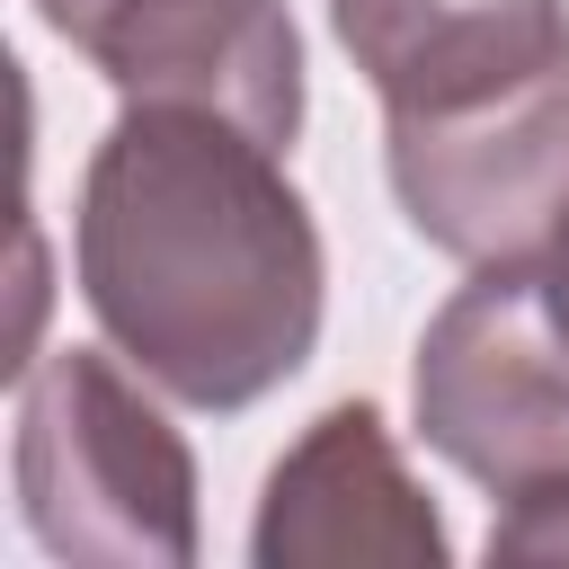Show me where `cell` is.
Segmentation results:
<instances>
[{
	"mask_svg": "<svg viewBox=\"0 0 569 569\" xmlns=\"http://www.w3.org/2000/svg\"><path fill=\"white\" fill-rule=\"evenodd\" d=\"M80 302L187 409H249L320 347V222L284 151L204 107H124L80 178Z\"/></svg>",
	"mask_w": 569,
	"mask_h": 569,
	"instance_id": "cell-1",
	"label": "cell"
},
{
	"mask_svg": "<svg viewBox=\"0 0 569 569\" xmlns=\"http://www.w3.org/2000/svg\"><path fill=\"white\" fill-rule=\"evenodd\" d=\"M18 516L53 560L187 569L196 453L107 347H53L18 373Z\"/></svg>",
	"mask_w": 569,
	"mask_h": 569,
	"instance_id": "cell-2",
	"label": "cell"
},
{
	"mask_svg": "<svg viewBox=\"0 0 569 569\" xmlns=\"http://www.w3.org/2000/svg\"><path fill=\"white\" fill-rule=\"evenodd\" d=\"M409 409L489 498H525L569 471V320L542 267H480L418 338Z\"/></svg>",
	"mask_w": 569,
	"mask_h": 569,
	"instance_id": "cell-3",
	"label": "cell"
},
{
	"mask_svg": "<svg viewBox=\"0 0 569 569\" xmlns=\"http://www.w3.org/2000/svg\"><path fill=\"white\" fill-rule=\"evenodd\" d=\"M382 160L427 249L462 267H542L569 240V53L489 98L391 116Z\"/></svg>",
	"mask_w": 569,
	"mask_h": 569,
	"instance_id": "cell-4",
	"label": "cell"
},
{
	"mask_svg": "<svg viewBox=\"0 0 569 569\" xmlns=\"http://www.w3.org/2000/svg\"><path fill=\"white\" fill-rule=\"evenodd\" d=\"M124 107H204L258 142L302 133V36L284 0H36Z\"/></svg>",
	"mask_w": 569,
	"mask_h": 569,
	"instance_id": "cell-5",
	"label": "cell"
},
{
	"mask_svg": "<svg viewBox=\"0 0 569 569\" xmlns=\"http://www.w3.org/2000/svg\"><path fill=\"white\" fill-rule=\"evenodd\" d=\"M445 516L409 480L382 409L338 400L267 471L249 560L258 569H445Z\"/></svg>",
	"mask_w": 569,
	"mask_h": 569,
	"instance_id": "cell-6",
	"label": "cell"
},
{
	"mask_svg": "<svg viewBox=\"0 0 569 569\" xmlns=\"http://www.w3.org/2000/svg\"><path fill=\"white\" fill-rule=\"evenodd\" d=\"M329 27L382 116H436L569 53V0H329Z\"/></svg>",
	"mask_w": 569,
	"mask_h": 569,
	"instance_id": "cell-7",
	"label": "cell"
},
{
	"mask_svg": "<svg viewBox=\"0 0 569 569\" xmlns=\"http://www.w3.org/2000/svg\"><path fill=\"white\" fill-rule=\"evenodd\" d=\"M489 551L498 560H569V471L507 498V516L489 525Z\"/></svg>",
	"mask_w": 569,
	"mask_h": 569,
	"instance_id": "cell-8",
	"label": "cell"
},
{
	"mask_svg": "<svg viewBox=\"0 0 569 569\" xmlns=\"http://www.w3.org/2000/svg\"><path fill=\"white\" fill-rule=\"evenodd\" d=\"M542 284H551V302H560V320H569V240L542 258Z\"/></svg>",
	"mask_w": 569,
	"mask_h": 569,
	"instance_id": "cell-9",
	"label": "cell"
}]
</instances>
